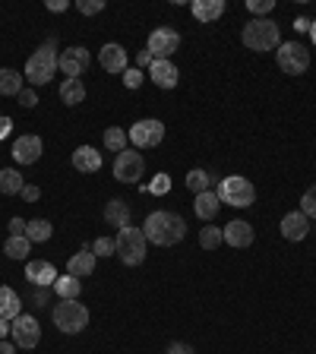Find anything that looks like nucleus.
Listing matches in <instances>:
<instances>
[{
    "mask_svg": "<svg viewBox=\"0 0 316 354\" xmlns=\"http://www.w3.org/2000/svg\"><path fill=\"white\" fill-rule=\"evenodd\" d=\"M143 234L155 247H174L187 237V222L177 212H152L143 225Z\"/></svg>",
    "mask_w": 316,
    "mask_h": 354,
    "instance_id": "obj_1",
    "label": "nucleus"
},
{
    "mask_svg": "<svg viewBox=\"0 0 316 354\" xmlns=\"http://www.w3.org/2000/svg\"><path fill=\"white\" fill-rule=\"evenodd\" d=\"M215 196H219L221 206H237V209H247V206L256 203V187L247 181V177L231 174V177H221Z\"/></svg>",
    "mask_w": 316,
    "mask_h": 354,
    "instance_id": "obj_2",
    "label": "nucleus"
},
{
    "mask_svg": "<svg viewBox=\"0 0 316 354\" xmlns=\"http://www.w3.org/2000/svg\"><path fill=\"white\" fill-rule=\"evenodd\" d=\"M54 70H57V51H54V38H48L45 45L29 57V63H26V79L32 86H45L51 83Z\"/></svg>",
    "mask_w": 316,
    "mask_h": 354,
    "instance_id": "obj_3",
    "label": "nucleus"
},
{
    "mask_svg": "<svg viewBox=\"0 0 316 354\" xmlns=\"http://www.w3.org/2000/svg\"><path fill=\"white\" fill-rule=\"evenodd\" d=\"M146 234H143V228H133V225H127V228H121L117 231V237H114V247H117V257H121V263L124 266H139L146 259Z\"/></svg>",
    "mask_w": 316,
    "mask_h": 354,
    "instance_id": "obj_4",
    "label": "nucleus"
},
{
    "mask_svg": "<svg viewBox=\"0 0 316 354\" xmlns=\"http://www.w3.org/2000/svg\"><path fill=\"white\" fill-rule=\"evenodd\" d=\"M244 45L250 48V51H275L279 48V26L272 23V19H253V23L244 26Z\"/></svg>",
    "mask_w": 316,
    "mask_h": 354,
    "instance_id": "obj_5",
    "label": "nucleus"
},
{
    "mask_svg": "<svg viewBox=\"0 0 316 354\" xmlns=\"http://www.w3.org/2000/svg\"><path fill=\"white\" fill-rule=\"evenodd\" d=\"M54 323H57L61 332L76 335V332H83L86 326H89V310L79 304V297H76V301H61L57 310H54Z\"/></svg>",
    "mask_w": 316,
    "mask_h": 354,
    "instance_id": "obj_6",
    "label": "nucleus"
},
{
    "mask_svg": "<svg viewBox=\"0 0 316 354\" xmlns=\"http://www.w3.org/2000/svg\"><path fill=\"white\" fill-rule=\"evenodd\" d=\"M275 57H279V67L288 76H301L310 70V51L301 41H285V45L275 48Z\"/></svg>",
    "mask_w": 316,
    "mask_h": 354,
    "instance_id": "obj_7",
    "label": "nucleus"
},
{
    "mask_svg": "<svg viewBox=\"0 0 316 354\" xmlns=\"http://www.w3.org/2000/svg\"><path fill=\"white\" fill-rule=\"evenodd\" d=\"M146 174V161L139 152L133 149H124L117 152V159H114V177L121 184H139V177Z\"/></svg>",
    "mask_w": 316,
    "mask_h": 354,
    "instance_id": "obj_8",
    "label": "nucleus"
},
{
    "mask_svg": "<svg viewBox=\"0 0 316 354\" xmlns=\"http://www.w3.org/2000/svg\"><path fill=\"white\" fill-rule=\"evenodd\" d=\"M130 143H133V149H155L161 139H165V124L161 121H139L133 124V130H130Z\"/></svg>",
    "mask_w": 316,
    "mask_h": 354,
    "instance_id": "obj_9",
    "label": "nucleus"
},
{
    "mask_svg": "<svg viewBox=\"0 0 316 354\" xmlns=\"http://www.w3.org/2000/svg\"><path fill=\"white\" fill-rule=\"evenodd\" d=\"M177 48H181V35H177V32L174 29H155L149 35V48H146V51H149L155 61H168Z\"/></svg>",
    "mask_w": 316,
    "mask_h": 354,
    "instance_id": "obj_10",
    "label": "nucleus"
},
{
    "mask_svg": "<svg viewBox=\"0 0 316 354\" xmlns=\"http://www.w3.org/2000/svg\"><path fill=\"white\" fill-rule=\"evenodd\" d=\"M86 67H89V51L86 48H67V51L57 57V70L61 73H67V79H79V76L86 73Z\"/></svg>",
    "mask_w": 316,
    "mask_h": 354,
    "instance_id": "obj_11",
    "label": "nucleus"
},
{
    "mask_svg": "<svg viewBox=\"0 0 316 354\" xmlns=\"http://www.w3.org/2000/svg\"><path fill=\"white\" fill-rule=\"evenodd\" d=\"M38 339H41V326H38V319L26 317V313L13 319V342L19 348H35Z\"/></svg>",
    "mask_w": 316,
    "mask_h": 354,
    "instance_id": "obj_12",
    "label": "nucleus"
},
{
    "mask_svg": "<svg viewBox=\"0 0 316 354\" xmlns=\"http://www.w3.org/2000/svg\"><path fill=\"white\" fill-rule=\"evenodd\" d=\"M98 63L108 70V73H124L127 70V51L117 41H108L101 51H98Z\"/></svg>",
    "mask_w": 316,
    "mask_h": 354,
    "instance_id": "obj_13",
    "label": "nucleus"
},
{
    "mask_svg": "<svg viewBox=\"0 0 316 354\" xmlns=\"http://www.w3.org/2000/svg\"><path fill=\"white\" fill-rule=\"evenodd\" d=\"M41 149H45V146H41L38 136H32V133L19 136V139L13 143V159L19 161V165H32V161L41 159Z\"/></svg>",
    "mask_w": 316,
    "mask_h": 354,
    "instance_id": "obj_14",
    "label": "nucleus"
},
{
    "mask_svg": "<svg viewBox=\"0 0 316 354\" xmlns=\"http://www.w3.org/2000/svg\"><path fill=\"white\" fill-rule=\"evenodd\" d=\"M221 237H225V244H231V247L244 250L253 244V228H250V222H228L225 228H221Z\"/></svg>",
    "mask_w": 316,
    "mask_h": 354,
    "instance_id": "obj_15",
    "label": "nucleus"
},
{
    "mask_svg": "<svg viewBox=\"0 0 316 354\" xmlns=\"http://www.w3.org/2000/svg\"><path fill=\"white\" fill-rule=\"evenodd\" d=\"M282 234H285V241H304L310 234V219L304 212H288L282 219Z\"/></svg>",
    "mask_w": 316,
    "mask_h": 354,
    "instance_id": "obj_16",
    "label": "nucleus"
},
{
    "mask_svg": "<svg viewBox=\"0 0 316 354\" xmlns=\"http://www.w3.org/2000/svg\"><path fill=\"white\" fill-rule=\"evenodd\" d=\"M149 76H152V83H155L158 89H174L181 73H177V67H174L171 61H152Z\"/></svg>",
    "mask_w": 316,
    "mask_h": 354,
    "instance_id": "obj_17",
    "label": "nucleus"
},
{
    "mask_svg": "<svg viewBox=\"0 0 316 354\" xmlns=\"http://www.w3.org/2000/svg\"><path fill=\"white\" fill-rule=\"evenodd\" d=\"M26 279L38 288H48L57 282V272H54V266L45 263V259H32V263L26 266Z\"/></svg>",
    "mask_w": 316,
    "mask_h": 354,
    "instance_id": "obj_18",
    "label": "nucleus"
},
{
    "mask_svg": "<svg viewBox=\"0 0 316 354\" xmlns=\"http://www.w3.org/2000/svg\"><path fill=\"white\" fill-rule=\"evenodd\" d=\"M95 253L92 250H79V253H73V257L67 259V275H76V279H86V275H92L95 272Z\"/></svg>",
    "mask_w": 316,
    "mask_h": 354,
    "instance_id": "obj_19",
    "label": "nucleus"
},
{
    "mask_svg": "<svg viewBox=\"0 0 316 354\" xmlns=\"http://www.w3.org/2000/svg\"><path fill=\"white\" fill-rule=\"evenodd\" d=\"M73 168L83 174H92L101 168V152L92 149V146H79V149L73 152Z\"/></svg>",
    "mask_w": 316,
    "mask_h": 354,
    "instance_id": "obj_20",
    "label": "nucleus"
},
{
    "mask_svg": "<svg viewBox=\"0 0 316 354\" xmlns=\"http://www.w3.org/2000/svg\"><path fill=\"white\" fill-rule=\"evenodd\" d=\"M0 317L3 319L23 317V301H19V294L7 285H0Z\"/></svg>",
    "mask_w": 316,
    "mask_h": 354,
    "instance_id": "obj_21",
    "label": "nucleus"
},
{
    "mask_svg": "<svg viewBox=\"0 0 316 354\" xmlns=\"http://www.w3.org/2000/svg\"><path fill=\"white\" fill-rule=\"evenodd\" d=\"M105 219H108V225L111 228H127L130 225V206L124 203V199H108V206H105Z\"/></svg>",
    "mask_w": 316,
    "mask_h": 354,
    "instance_id": "obj_22",
    "label": "nucleus"
},
{
    "mask_svg": "<svg viewBox=\"0 0 316 354\" xmlns=\"http://www.w3.org/2000/svg\"><path fill=\"white\" fill-rule=\"evenodd\" d=\"M193 16L199 23H212V19H219L225 13V0H193Z\"/></svg>",
    "mask_w": 316,
    "mask_h": 354,
    "instance_id": "obj_23",
    "label": "nucleus"
},
{
    "mask_svg": "<svg viewBox=\"0 0 316 354\" xmlns=\"http://www.w3.org/2000/svg\"><path fill=\"white\" fill-rule=\"evenodd\" d=\"M193 209H196V215H199L203 222H212L215 215H219L221 203H219V196L212 193V190H206V193L196 196V206H193Z\"/></svg>",
    "mask_w": 316,
    "mask_h": 354,
    "instance_id": "obj_24",
    "label": "nucleus"
},
{
    "mask_svg": "<svg viewBox=\"0 0 316 354\" xmlns=\"http://www.w3.org/2000/svg\"><path fill=\"white\" fill-rule=\"evenodd\" d=\"M61 101H63V105H79V101H86V86H83V79H63V86H61Z\"/></svg>",
    "mask_w": 316,
    "mask_h": 354,
    "instance_id": "obj_25",
    "label": "nucleus"
},
{
    "mask_svg": "<svg viewBox=\"0 0 316 354\" xmlns=\"http://www.w3.org/2000/svg\"><path fill=\"white\" fill-rule=\"evenodd\" d=\"M23 174L19 171H13V168H3L0 171V193H7V196H13V193H23Z\"/></svg>",
    "mask_w": 316,
    "mask_h": 354,
    "instance_id": "obj_26",
    "label": "nucleus"
},
{
    "mask_svg": "<svg viewBox=\"0 0 316 354\" xmlns=\"http://www.w3.org/2000/svg\"><path fill=\"white\" fill-rule=\"evenodd\" d=\"M23 92V73L16 70H0V95H19Z\"/></svg>",
    "mask_w": 316,
    "mask_h": 354,
    "instance_id": "obj_27",
    "label": "nucleus"
},
{
    "mask_svg": "<svg viewBox=\"0 0 316 354\" xmlns=\"http://www.w3.org/2000/svg\"><path fill=\"white\" fill-rule=\"evenodd\" d=\"M54 288H57V294H61L63 301H76L79 291H83V282L76 279V275H61V279L54 282Z\"/></svg>",
    "mask_w": 316,
    "mask_h": 354,
    "instance_id": "obj_28",
    "label": "nucleus"
},
{
    "mask_svg": "<svg viewBox=\"0 0 316 354\" xmlns=\"http://www.w3.org/2000/svg\"><path fill=\"white\" fill-rule=\"evenodd\" d=\"M51 231L54 228H51V222L48 219H32L29 225H26V237H29L32 244H45L48 237H51Z\"/></svg>",
    "mask_w": 316,
    "mask_h": 354,
    "instance_id": "obj_29",
    "label": "nucleus"
},
{
    "mask_svg": "<svg viewBox=\"0 0 316 354\" xmlns=\"http://www.w3.org/2000/svg\"><path fill=\"white\" fill-rule=\"evenodd\" d=\"M29 250H32L29 237H7V244H3V253H7L10 259H26Z\"/></svg>",
    "mask_w": 316,
    "mask_h": 354,
    "instance_id": "obj_30",
    "label": "nucleus"
},
{
    "mask_svg": "<svg viewBox=\"0 0 316 354\" xmlns=\"http://www.w3.org/2000/svg\"><path fill=\"white\" fill-rule=\"evenodd\" d=\"M127 143H130L127 130H121V127H108L105 130V146L111 152H124V149H127Z\"/></svg>",
    "mask_w": 316,
    "mask_h": 354,
    "instance_id": "obj_31",
    "label": "nucleus"
},
{
    "mask_svg": "<svg viewBox=\"0 0 316 354\" xmlns=\"http://www.w3.org/2000/svg\"><path fill=\"white\" fill-rule=\"evenodd\" d=\"M209 181H212V177L203 171V168H193V171L187 174V190H193V193L199 196V193H206V190H209Z\"/></svg>",
    "mask_w": 316,
    "mask_h": 354,
    "instance_id": "obj_32",
    "label": "nucleus"
},
{
    "mask_svg": "<svg viewBox=\"0 0 316 354\" xmlns=\"http://www.w3.org/2000/svg\"><path fill=\"white\" fill-rule=\"evenodd\" d=\"M221 241H225V237H221V228H212V225H206L203 231H199V244H203L206 250H215Z\"/></svg>",
    "mask_w": 316,
    "mask_h": 354,
    "instance_id": "obj_33",
    "label": "nucleus"
},
{
    "mask_svg": "<svg viewBox=\"0 0 316 354\" xmlns=\"http://www.w3.org/2000/svg\"><path fill=\"white\" fill-rule=\"evenodd\" d=\"M301 212L307 215V219H316V184L301 196Z\"/></svg>",
    "mask_w": 316,
    "mask_h": 354,
    "instance_id": "obj_34",
    "label": "nucleus"
},
{
    "mask_svg": "<svg viewBox=\"0 0 316 354\" xmlns=\"http://www.w3.org/2000/svg\"><path fill=\"white\" fill-rule=\"evenodd\" d=\"M92 253H95V257H111V253H117V247H114L111 237H98V241L92 244Z\"/></svg>",
    "mask_w": 316,
    "mask_h": 354,
    "instance_id": "obj_35",
    "label": "nucleus"
},
{
    "mask_svg": "<svg viewBox=\"0 0 316 354\" xmlns=\"http://www.w3.org/2000/svg\"><path fill=\"white\" fill-rule=\"evenodd\" d=\"M124 86H127V89H139V86H143V70H136V67L124 70Z\"/></svg>",
    "mask_w": 316,
    "mask_h": 354,
    "instance_id": "obj_36",
    "label": "nucleus"
},
{
    "mask_svg": "<svg viewBox=\"0 0 316 354\" xmlns=\"http://www.w3.org/2000/svg\"><path fill=\"white\" fill-rule=\"evenodd\" d=\"M76 7H79V13H83V16H95V13H101V10H105V0H79Z\"/></svg>",
    "mask_w": 316,
    "mask_h": 354,
    "instance_id": "obj_37",
    "label": "nucleus"
},
{
    "mask_svg": "<svg viewBox=\"0 0 316 354\" xmlns=\"http://www.w3.org/2000/svg\"><path fill=\"white\" fill-rule=\"evenodd\" d=\"M247 7H250V13H256L259 19H263V16L275 7V0H247Z\"/></svg>",
    "mask_w": 316,
    "mask_h": 354,
    "instance_id": "obj_38",
    "label": "nucleus"
},
{
    "mask_svg": "<svg viewBox=\"0 0 316 354\" xmlns=\"http://www.w3.org/2000/svg\"><path fill=\"white\" fill-rule=\"evenodd\" d=\"M26 225H29V222H23L19 215L10 219V237H26Z\"/></svg>",
    "mask_w": 316,
    "mask_h": 354,
    "instance_id": "obj_39",
    "label": "nucleus"
},
{
    "mask_svg": "<svg viewBox=\"0 0 316 354\" xmlns=\"http://www.w3.org/2000/svg\"><path fill=\"white\" fill-rule=\"evenodd\" d=\"M16 98H19V105H23V108H35V105H38V95H35L32 89H23Z\"/></svg>",
    "mask_w": 316,
    "mask_h": 354,
    "instance_id": "obj_40",
    "label": "nucleus"
},
{
    "mask_svg": "<svg viewBox=\"0 0 316 354\" xmlns=\"http://www.w3.org/2000/svg\"><path fill=\"white\" fill-rule=\"evenodd\" d=\"M152 190H155V193H168V190H171V181H168V174H158L155 181H152Z\"/></svg>",
    "mask_w": 316,
    "mask_h": 354,
    "instance_id": "obj_41",
    "label": "nucleus"
},
{
    "mask_svg": "<svg viewBox=\"0 0 316 354\" xmlns=\"http://www.w3.org/2000/svg\"><path fill=\"white\" fill-rule=\"evenodd\" d=\"M38 196H41V190H38V187H29V184L23 187V199H26V203H35Z\"/></svg>",
    "mask_w": 316,
    "mask_h": 354,
    "instance_id": "obj_42",
    "label": "nucleus"
},
{
    "mask_svg": "<svg viewBox=\"0 0 316 354\" xmlns=\"http://www.w3.org/2000/svg\"><path fill=\"white\" fill-rule=\"evenodd\" d=\"M168 354H193V348L184 342H174V345H168Z\"/></svg>",
    "mask_w": 316,
    "mask_h": 354,
    "instance_id": "obj_43",
    "label": "nucleus"
},
{
    "mask_svg": "<svg viewBox=\"0 0 316 354\" xmlns=\"http://www.w3.org/2000/svg\"><path fill=\"white\" fill-rule=\"evenodd\" d=\"M10 130H13V121H10V117H0V139L10 136Z\"/></svg>",
    "mask_w": 316,
    "mask_h": 354,
    "instance_id": "obj_44",
    "label": "nucleus"
},
{
    "mask_svg": "<svg viewBox=\"0 0 316 354\" xmlns=\"http://www.w3.org/2000/svg\"><path fill=\"white\" fill-rule=\"evenodd\" d=\"M48 10H51V13H61V10H67V0H48Z\"/></svg>",
    "mask_w": 316,
    "mask_h": 354,
    "instance_id": "obj_45",
    "label": "nucleus"
},
{
    "mask_svg": "<svg viewBox=\"0 0 316 354\" xmlns=\"http://www.w3.org/2000/svg\"><path fill=\"white\" fill-rule=\"evenodd\" d=\"M7 332H13V326H10V319H3V317H0V342L7 339Z\"/></svg>",
    "mask_w": 316,
    "mask_h": 354,
    "instance_id": "obj_46",
    "label": "nucleus"
},
{
    "mask_svg": "<svg viewBox=\"0 0 316 354\" xmlns=\"http://www.w3.org/2000/svg\"><path fill=\"white\" fill-rule=\"evenodd\" d=\"M152 61H155V57H152L149 51H139V67H152Z\"/></svg>",
    "mask_w": 316,
    "mask_h": 354,
    "instance_id": "obj_47",
    "label": "nucleus"
},
{
    "mask_svg": "<svg viewBox=\"0 0 316 354\" xmlns=\"http://www.w3.org/2000/svg\"><path fill=\"white\" fill-rule=\"evenodd\" d=\"M294 29H297V32H310V19H304V16H301V19L294 23Z\"/></svg>",
    "mask_w": 316,
    "mask_h": 354,
    "instance_id": "obj_48",
    "label": "nucleus"
},
{
    "mask_svg": "<svg viewBox=\"0 0 316 354\" xmlns=\"http://www.w3.org/2000/svg\"><path fill=\"white\" fill-rule=\"evenodd\" d=\"M0 354H16V348H13V345H10V342H7V339H3V342H0Z\"/></svg>",
    "mask_w": 316,
    "mask_h": 354,
    "instance_id": "obj_49",
    "label": "nucleus"
},
{
    "mask_svg": "<svg viewBox=\"0 0 316 354\" xmlns=\"http://www.w3.org/2000/svg\"><path fill=\"white\" fill-rule=\"evenodd\" d=\"M48 301V291H45V288H38V294H35V304H38V307H41V304H45Z\"/></svg>",
    "mask_w": 316,
    "mask_h": 354,
    "instance_id": "obj_50",
    "label": "nucleus"
},
{
    "mask_svg": "<svg viewBox=\"0 0 316 354\" xmlns=\"http://www.w3.org/2000/svg\"><path fill=\"white\" fill-rule=\"evenodd\" d=\"M310 38H313V45H316V19L310 23Z\"/></svg>",
    "mask_w": 316,
    "mask_h": 354,
    "instance_id": "obj_51",
    "label": "nucleus"
}]
</instances>
